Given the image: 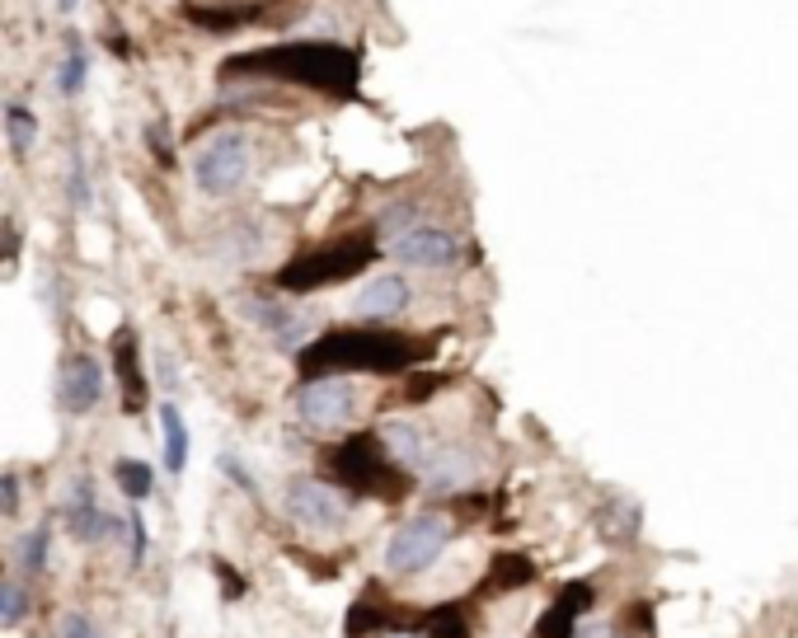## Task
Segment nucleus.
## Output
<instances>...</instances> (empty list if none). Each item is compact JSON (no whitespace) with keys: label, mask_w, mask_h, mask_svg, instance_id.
Returning a JSON list of instances; mask_svg holds the SVG:
<instances>
[{"label":"nucleus","mask_w":798,"mask_h":638,"mask_svg":"<svg viewBox=\"0 0 798 638\" xmlns=\"http://www.w3.org/2000/svg\"><path fill=\"white\" fill-rule=\"evenodd\" d=\"M414 358V348L404 339H385V333H358V329H343V333H329V339L310 343L300 352V366L306 371H352V366H367V371H400L404 362Z\"/></svg>","instance_id":"f257e3e1"},{"label":"nucleus","mask_w":798,"mask_h":638,"mask_svg":"<svg viewBox=\"0 0 798 638\" xmlns=\"http://www.w3.org/2000/svg\"><path fill=\"white\" fill-rule=\"evenodd\" d=\"M381 235L390 244V254L400 263H409V268H451L460 258V244L451 230H441L433 221H418L409 207H390L381 217Z\"/></svg>","instance_id":"f03ea898"},{"label":"nucleus","mask_w":798,"mask_h":638,"mask_svg":"<svg viewBox=\"0 0 798 638\" xmlns=\"http://www.w3.org/2000/svg\"><path fill=\"white\" fill-rule=\"evenodd\" d=\"M254 169V146L250 136L226 128V132H211L198 151H193V184H198L207 198H226L236 193Z\"/></svg>","instance_id":"7ed1b4c3"},{"label":"nucleus","mask_w":798,"mask_h":638,"mask_svg":"<svg viewBox=\"0 0 798 638\" xmlns=\"http://www.w3.org/2000/svg\"><path fill=\"white\" fill-rule=\"evenodd\" d=\"M451 540V521L441 512H418V517L404 521L395 536H390V549H385V569L390 573H418L428 563L441 559V549Z\"/></svg>","instance_id":"20e7f679"},{"label":"nucleus","mask_w":798,"mask_h":638,"mask_svg":"<svg viewBox=\"0 0 798 638\" xmlns=\"http://www.w3.org/2000/svg\"><path fill=\"white\" fill-rule=\"evenodd\" d=\"M296 418L315 432L348 428V422L358 418V389H352V381H343V376H315L310 385H300Z\"/></svg>","instance_id":"39448f33"},{"label":"nucleus","mask_w":798,"mask_h":638,"mask_svg":"<svg viewBox=\"0 0 798 638\" xmlns=\"http://www.w3.org/2000/svg\"><path fill=\"white\" fill-rule=\"evenodd\" d=\"M367 263L362 244H339V250H325V254H310V258H296L287 273L277 282L287 292H315V287H329V282H343L352 277Z\"/></svg>","instance_id":"423d86ee"},{"label":"nucleus","mask_w":798,"mask_h":638,"mask_svg":"<svg viewBox=\"0 0 798 638\" xmlns=\"http://www.w3.org/2000/svg\"><path fill=\"white\" fill-rule=\"evenodd\" d=\"M62 521H66V530H70V536H76L80 544L118 540L122 530H128V521H118V517H109V512L99 507L90 479H76V484L66 488V498H62Z\"/></svg>","instance_id":"0eeeda50"},{"label":"nucleus","mask_w":798,"mask_h":638,"mask_svg":"<svg viewBox=\"0 0 798 638\" xmlns=\"http://www.w3.org/2000/svg\"><path fill=\"white\" fill-rule=\"evenodd\" d=\"M103 366L90 358V352H70V358L57 366V404L70 418H85L99 409L103 399Z\"/></svg>","instance_id":"6e6552de"},{"label":"nucleus","mask_w":798,"mask_h":638,"mask_svg":"<svg viewBox=\"0 0 798 638\" xmlns=\"http://www.w3.org/2000/svg\"><path fill=\"white\" fill-rule=\"evenodd\" d=\"M287 517L300 530H334V526H343L348 507H343L339 488L319 484V479H300V484L287 488Z\"/></svg>","instance_id":"1a4fd4ad"},{"label":"nucleus","mask_w":798,"mask_h":638,"mask_svg":"<svg viewBox=\"0 0 798 638\" xmlns=\"http://www.w3.org/2000/svg\"><path fill=\"white\" fill-rule=\"evenodd\" d=\"M244 315H250L277 348H300V343L310 339V319L296 315V310H287V306H277V300L250 296V300H244Z\"/></svg>","instance_id":"9d476101"},{"label":"nucleus","mask_w":798,"mask_h":638,"mask_svg":"<svg viewBox=\"0 0 798 638\" xmlns=\"http://www.w3.org/2000/svg\"><path fill=\"white\" fill-rule=\"evenodd\" d=\"M404 306H409V282L395 277V273H385V277H376V282H367V287L358 292V300H352V310H358V319H367V324L395 319Z\"/></svg>","instance_id":"9b49d317"},{"label":"nucleus","mask_w":798,"mask_h":638,"mask_svg":"<svg viewBox=\"0 0 798 638\" xmlns=\"http://www.w3.org/2000/svg\"><path fill=\"white\" fill-rule=\"evenodd\" d=\"M376 451H381L376 437H352L339 451V460H334V470H339L343 484H352V488H376L385 479V460Z\"/></svg>","instance_id":"f8f14e48"},{"label":"nucleus","mask_w":798,"mask_h":638,"mask_svg":"<svg viewBox=\"0 0 798 638\" xmlns=\"http://www.w3.org/2000/svg\"><path fill=\"white\" fill-rule=\"evenodd\" d=\"M418 479L428 488H437V493H456V488H466L474 479V455L456 451V447H441V441H437V451L428 455V465L418 470Z\"/></svg>","instance_id":"ddd939ff"},{"label":"nucleus","mask_w":798,"mask_h":638,"mask_svg":"<svg viewBox=\"0 0 798 638\" xmlns=\"http://www.w3.org/2000/svg\"><path fill=\"white\" fill-rule=\"evenodd\" d=\"M381 441L390 447V455L404 460L409 470H423V465H428V455L437 451V437L428 428H418V422H385Z\"/></svg>","instance_id":"4468645a"},{"label":"nucleus","mask_w":798,"mask_h":638,"mask_svg":"<svg viewBox=\"0 0 798 638\" xmlns=\"http://www.w3.org/2000/svg\"><path fill=\"white\" fill-rule=\"evenodd\" d=\"M113 371L122 381V404H128V409H141V404H146V376H141L132 333H118V339H113Z\"/></svg>","instance_id":"2eb2a0df"},{"label":"nucleus","mask_w":798,"mask_h":638,"mask_svg":"<svg viewBox=\"0 0 798 638\" xmlns=\"http://www.w3.org/2000/svg\"><path fill=\"white\" fill-rule=\"evenodd\" d=\"M85 80H90V52H85V43L70 33L66 47H62V62H57V95L76 99L85 90Z\"/></svg>","instance_id":"dca6fc26"},{"label":"nucleus","mask_w":798,"mask_h":638,"mask_svg":"<svg viewBox=\"0 0 798 638\" xmlns=\"http://www.w3.org/2000/svg\"><path fill=\"white\" fill-rule=\"evenodd\" d=\"M160 437H165V470L179 474L188 465V428L174 404H160Z\"/></svg>","instance_id":"f3484780"},{"label":"nucleus","mask_w":798,"mask_h":638,"mask_svg":"<svg viewBox=\"0 0 798 638\" xmlns=\"http://www.w3.org/2000/svg\"><path fill=\"white\" fill-rule=\"evenodd\" d=\"M6 141H10V155H29L33 141H39V113L29 103H6Z\"/></svg>","instance_id":"a211bd4d"},{"label":"nucleus","mask_w":798,"mask_h":638,"mask_svg":"<svg viewBox=\"0 0 798 638\" xmlns=\"http://www.w3.org/2000/svg\"><path fill=\"white\" fill-rule=\"evenodd\" d=\"M47 549H52V521H39L33 530H24L20 544H14V559H20L24 573H43L47 569Z\"/></svg>","instance_id":"6ab92c4d"},{"label":"nucleus","mask_w":798,"mask_h":638,"mask_svg":"<svg viewBox=\"0 0 798 638\" xmlns=\"http://www.w3.org/2000/svg\"><path fill=\"white\" fill-rule=\"evenodd\" d=\"M113 479H118V488L128 493L132 503H146L151 493H155V474H151L146 460H118V465H113Z\"/></svg>","instance_id":"aec40b11"},{"label":"nucleus","mask_w":798,"mask_h":638,"mask_svg":"<svg viewBox=\"0 0 798 638\" xmlns=\"http://www.w3.org/2000/svg\"><path fill=\"white\" fill-rule=\"evenodd\" d=\"M66 202L76 207V211H85V207L95 202L90 169H85V160H80V155H70V160H66Z\"/></svg>","instance_id":"412c9836"},{"label":"nucleus","mask_w":798,"mask_h":638,"mask_svg":"<svg viewBox=\"0 0 798 638\" xmlns=\"http://www.w3.org/2000/svg\"><path fill=\"white\" fill-rule=\"evenodd\" d=\"M531 578H536V569H531L526 559L507 554V559H499V563H493V578H489V587H493V592H507V587H522V582H531Z\"/></svg>","instance_id":"4be33fe9"},{"label":"nucleus","mask_w":798,"mask_h":638,"mask_svg":"<svg viewBox=\"0 0 798 638\" xmlns=\"http://www.w3.org/2000/svg\"><path fill=\"white\" fill-rule=\"evenodd\" d=\"M418 625L428 629V638H470V634H466V619H460L456 606H441V610H433V615H423Z\"/></svg>","instance_id":"5701e85b"},{"label":"nucleus","mask_w":798,"mask_h":638,"mask_svg":"<svg viewBox=\"0 0 798 638\" xmlns=\"http://www.w3.org/2000/svg\"><path fill=\"white\" fill-rule=\"evenodd\" d=\"M29 592L20 587V582H0V625H20V619L29 615Z\"/></svg>","instance_id":"b1692460"},{"label":"nucleus","mask_w":798,"mask_h":638,"mask_svg":"<svg viewBox=\"0 0 798 638\" xmlns=\"http://www.w3.org/2000/svg\"><path fill=\"white\" fill-rule=\"evenodd\" d=\"M573 625H578V615H569V610H564L559 601H555V606L545 610V619L536 625V638H573Z\"/></svg>","instance_id":"393cba45"},{"label":"nucleus","mask_w":798,"mask_h":638,"mask_svg":"<svg viewBox=\"0 0 798 638\" xmlns=\"http://www.w3.org/2000/svg\"><path fill=\"white\" fill-rule=\"evenodd\" d=\"M57 638H103V629L85 610H66L57 619Z\"/></svg>","instance_id":"a878e982"},{"label":"nucleus","mask_w":798,"mask_h":638,"mask_svg":"<svg viewBox=\"0 0 798 638\" xmlns=\"http://www.w3.org/2000/svg\"><path fill=\"white\" fill-rule=\"evenodd\" d=\"M559 606L569 615H588L592 610V587H588V582H569V587L559 592Z\"/></svg>","instance_id":"bb28decb"},{"label":"nucleus","mask_w":798,"mask_h":638,"mask_svg":"<svg viewBox=\"0 0 798 638\" xmlns=\"http://www.w3.org/2000/svg\"><path fill=\"white\" fill-rule=\"evenodd\" d=\"M128 559L132 569H141V559H146V521L141 517H128Z\"/></svg>","instance_id":"cd10ccee"},{"label":"nucleus","mask_w":798,"mask_h":638,"mask_svg":"<svg viewBox=\"0 0 798 638\" xmlns=\"http://www.w3.org/2000/svg\"><path fill=\"white\" fill-rule=\"evenodd\" d=\"M0 512L6 517L20 512V474H0Z\"/></svg>","instance_id":"c85d7f7f"},{"label":"nucleus","mask_w":798,"mask_h":638,"mask_svg":"<svg viewBox=\"0 0 798 638\" xmlns=\"http://www.w3.org/2000/svg\"><path fill=\"white\" fill-rule=\"evenodd\" d=\"M221 470H226L230 479H236V484H240L244 493H254V479H250V470H244V465H240V460H236V455H230V451L221 455Z\"/></svg>","instance_id":"c756f323"},{"label":"nucleus","mask_w":798,"mask_h":638,"mask_svg":"<svg viewBox=\"0 0 798 638\" xmlns=\"http://www.w3.org/2000/svg\"><path fill=\"white\" fill-rule=\"evenodd\" d=\"M155 366H160V385H179V366H174V358L170 352H155Z\"/></svg>","instance_id":"7c9ffc66"},{"label":"nucleus","mask_w":798,"mask_h":638,"mask_svg":"<svg viewBox=\"0 0 798 638\" xmlns=\"http://www.w3.org/2000/svg\"><path fill=\"white\" fill-rule=\"evenodd\" d=\"M57 10H62V14H70V10H80V0H57Z\"/></svg>","instance_id":"2f4dec72"},{"label":"nucleus","mask_w":798,"mask_h":638,"mask_svg":"<svg viewBox=\"0 0 798 638\" xmlns=\"http://www.w3.org/2000/svg\"><path fill=\"white\" fill-rule=\"evenodd\" d=\"M588 638H597V634H588Z\"/></svg>","instance_id":"473e14b6"}]
</instances>
